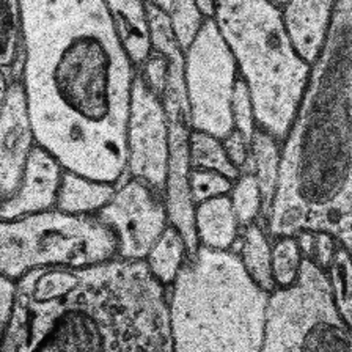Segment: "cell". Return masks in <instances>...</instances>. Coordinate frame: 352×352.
I'll return each mask as SVG.
<instances>
[{"instance_id":"cell-1","label":"cell","mask_w":352,"mask_h":352,"mask_svg":"<svg viewBox=\"0 0 352 352\" xmlns=\"http://www.w3.org/2000/svg\"><path fill=\"white\" fill-rule=\"evenodd\" d=\"M24 85L38 146L68 172L118 186L128 178V124L139 71L107 2L25 0Z\"/></svg>"},{"instance_id":"cell-2","label":"cell","mask_w":352,"mask_h":352,"mask_svg":"<svg viewBox=\"0 0 352 352\" xmlns=\"http://www.w3.org/2000/svg\"><path fill=\"white\" fill-rule=\"evenodd\" d=\"M2 335V352H175L168 288L121 258L25 274Z\"/></svg>"},{"instance_id":"cell-3","label":"cell","mask_w":352,"mask_h":352,"mask_svg":"<svg viewBox=\"0 0 352 352\" xmlns=\"http://www.w3.org/2000/svg\"><path fill=\"white\" fill-rule=\"evenodd\" d=\"M351 219L352 0H343L335 2L326 44L282 143L267 236L332 234Z\"/></svg>"},{"instance_id":"cell-4","label":"cell","mask_w":352,"mask_h":352,"mask_svg":"<svg viewBox=\"0 0 352 352\" xmlns=\"http://www.w3.org/2000/svg\"><path fill=\"white\" fill-rule=\"evenodd\" d=\"M269 299L238 253L200 245L168 288L175 352H261Z\"/></svg>"},{"instance_id":"cell-5","label":"cell","mask_w":352,"mask_h":352,"mask_svg":"<svg viewBox=\"0 0 352 352\" xmlns=\"http://www.w3.org/2000/svg\"><path fill=\"white\" fill-rule=\"evenodd\" d=\"M214 21L249 87L256 128L283 143L310 79L291 44L282 11L267 0L217 2Z\"/></svg>"},{"instance_id":"cell-6","label":"cell","mask_w":352,"mask_h":352,"mask_svg":"<svg viewBox=\"0 0 352 352\" xmlns=\"http://www.w3.org/2000/svg\"><path fill=\"white\" fill-rule=\"evenodd\" d=\"M117 258V234L98 216L51 209L0 225V269L14 282L35 269H85Z\"/></svg>"},{"instance_id":"cell-7","label":"cell","mask_w":352,"mask_h":352,"mask_svg":"<svg viewBox=\"0 0 352 352\" xmlns=\"http://www.w3.org/2000/svg\"><path fill=\"white\" fill-rule=\"evenodd\" d=\"M261 352H352L327 274L308 258L291 288L271 294Z\"/></svg>"},{"instance_id":"cell-8","label":"cell","mask_w":352,"mask_h":352,"mask_svg":"<svg viewBox=\"0 0 352 352\" xmlns=\"http://www.w3.org/2000/svg\"><path fill=\"white\" fill-rule=\"evenodd\" d=\"M153 47L168 57L170 73L167 88L161 98L168 124L170 165L167 179V209L170 225L183 234L187 256L200 247L195 231V206L190 197V135L192 120L184 74V52L173 35L167 14L154 2H146Z\"/></svg>"},{"instance_id":"cell-9","label":"cell","mask_w":352,"mask_h":352,"mask_svg":"<svg viewBox=\"0 0 352 352\" xmlns=\"http://www.w3.org/2000/svg\"><path fill=\"white\" fill-rule=\"evenodd\" d=\"M184 60L192 129L225 140L234 131L231 102L239 76L216 21H205Z\"/></svg>"},{"instance_id":"cell-10","label":"cell","mask_w":352,"mask_h":352,"mask_svg":"<svg viewBox=\"0 0 352 352\" xmlns=\"http://www.w3.org/2000/svg\"><path fill=\"white\" fill-rule=\"evenodd\" d=\"M96 216L117 234L118 258L126 261H145L170 225L167 195L135 178L118 184L112 200Z\"/></svg>"},{"instance_id":"cell-11","label":"cell","mask_w":352,"mask_h":352,"mask_svg":"<svg viewBox=\"0 0 352 352\" xmlns=\"http://www.w3.org/2000/svg\"><path fill=\"white\" fill-rule=\"evenodd\" d=\"M168 124L162 101L137 73L128 124V178L140 179L167 195Z\"/></svg>"},{"instance_id":"cell-12","label":"cell","mask_w":352,"mask_h":352,"mask_svg":"<svg viewBox=\"0 0 352 352\" xmlns=\"http://www.w3.org/2000/svg\"><path fill=\"white\" fill-rule=\"evenodd\" d=\"M35 145V134H33L24 85L22 82H14L2 93V117H0L2 201H7L18 192Z\"/></svg>"},{"instance_id":"cell-13","label":"cell","mask_w":352,"mask_h":352,"mask_svg":"<svg viewBox=\"0 0 352 352\" xmlns=\"http://www.w3.org/2000/svg\"><path fill=\"white\" fill-rule=\"evenodd\" d=\"M65 168L51 153L35 145L16 194L3 201L2 222L51 211L57 206Z\"/></svg>"},{"instance_id":"cell-14","label":"cell","mask_w":352,"mask_h":352,"mask_svg":"<svg viewBox=\"0 0 352 352\" xmlns=\"http://www.w3.org/2000/svg\"><path fill=\"white\" fill-rule=\"evenodd\" d=\"M282 11L285 30L297 55L313 66L326 44L335 2L311 0V2L277 3Z\"/></svg>"},{"instance_id":"cell-15","label":"cell","mask_w":352,"mask_h":352,"mask_svg":"<svg viewBox=\"0 0 352 352\" xmlns=\"http://www.w3.org/2000/svg\"><path fill=\"white\" fill-rule=\"evenodd\" d=\"M107 5L124 51L135 69L140 71L154 49L146 2L112 0Z\"/></svg>"},{"instance_id":"cell-16","label":"cell","mask_w":352,"mask_h":352,"mask_svg":"<svg viewBox=\"0 0 352 352\" xmlns=\"http://www.w3.org/2000/svg\"><path fill=\"white\" fill-rule=\"evenodd\" d=\"M239 222L230 195L217 197L195 206V231L201 247L228 252L238 241Z\"/></svg>"},{"instance_id":"cell-17","label":"cell","mask_w":352,"mask_h":352,"mask_svg":"<svg viewBox=\"0 0 352 352\" xmlns=\"http://www.w3.org/2000/svg\"><path fill=\"white\" fill-rule=\"evenodd\" d=\"M117 186L65 170L55 209L74 216H96L112 200Z\"/></svg>"},{"instance_id":"cell-18","label":"cell","mask_w":352,"mask_h":352,"mask_svg":"<svg viewBox=\"0 0 352 352\" xmlns=\"http://www.w3.org/2000/svg\"><path fill=\"white\" fill-rule=\"evenodd\" d=\"M0 66L2 93L24 76V30H22L21 2L0 0Z\"/></svg>"},{"instance_id":"cell-19","label":"cell","mask_w":352,"mask_h":352,"mask_svg":"<svg viewBox=\"0 0 352 352\" xmlns=\"http://www.w3.org/2000/svg\"><path fill=\"white\" fill-rule=\"evenodd\" d=\"M272 135L256 129L252 140L250 161L241 175H255L263 197V214L269 217L278 183L280 146Z\"/></svg>"},{"instance_id":"cell-20","label":"cell","mask_w":352,"mask_h":352,"mask_svg":"<svg viewBox=\"0 0 352 352\" xmlns=\"http://www.w3.org/2000/svg\"><path fill=\"white\" fill-rule=\"evenodd\" d=\"M238 256L245 272L261 289L269 294L277 289L272 278V245L269 244V236L260 223L255 222L244 227Z\"/></svg>"},{"instance_id":"cell-21","label":"cell","mask_w":352,"mask_h":352,"mask_svg":"<svg viewBox=\"0 0 352 352\" xmlns=\"http://www.w3.org/2000/svg\"><path fill=\"white\" fill-rule=\"evenodd\" d=\"M186 260L187 245L183 234L173 225H168L148 253L145 263L153 277L165 288H170L179 275Z\"/></svg>"},{"instance_id":"cell-22","label":"cell","mask_w":352,"mask_h":352,"mask_svg":"<svg viewBox=\"0 0 352 352\" xmlns=\"http://www.w3.org/2000/svg\"><path fill=\"white\" fill-rule=\"evenodd\" d=\"M190 167L214 170L236 181L241 176L239 170L230 161L223 142L206 132L194 131L190 135Z\"/></svg>"},{"instance_id":"cell-23","label":"cell","mask_w":352,"mask_h":352,"mask_svg":"<svg viewBox=\"0 0 352 352\" xmlns=\"http://www.w3.org/2000/svg\"><path fill=\"white\" fill-rule=\"evenodd\" d=\"M326 274L332 286L335 307L346 326L352 330V255L340 241Z\"/></svg>"},{"instance_id":"cell-24","label":"cell","mask_w":352,"mask_h":352,"mask_svg":"<svg viewBox=\"0 0 352 352\" xmlns=\"http://www.w3.org/2000/svg\"><path fill=\"white\" fill-rule=\"evenodd\" d=\"M161 8L170 21L172 25L173 35L178 41L179 47L183 49V52L189 51L192 43L195 41V38L200 33L203 24H205V16L200 13V10L197 7V2H154Z\"/></svg>"},{"instance_id":"cell-25","label":"cell","mask_w":352,"mask_h":352,"mask_svg":"<svg viewBox=\"0 0 352 352\" xmlns=\"http://www.w3.org/2000/svg\"><path fill=\"white\" fill-rule=\"evenodd\" d=\"M304 255L296 236L277 238L272 244V278L277 289H288L299 278Z\"/></svg>"},{"instance_id":"cell-26","label":"cell","mask_w":352,"mask_h":352,"mask_svg":"<svg viewBox=\"0 0 352 352\" xmlns=\"http://www.w3.org/2000/svg\"><path fill=\"white\" fill-rule=\"evenodd\" d=\"M231 203L242 228L255 223L260 214H263V197L255 175H241L234 181Z\"/></svg>"},{"instance_id":"cell-27","label":"cell","mask_w":352,"mask_h":352,"mask_svg":"<svg viewBox=\"0 0 352 352\" xmlns=\"http://www.w3.org/2000/svg\"><path fill=\"white\" fill-rule=\"evenodd\" d=\"M234 181H231L227 176L214 172V170L205 168H192L189 176L190 197L194 201V206L205 203L212 198L228 195L233 190Z\"/></svg>"},{"instance_id":"cell-28","label":"cell","mask_w":352,"mask_h":352,"mask_svg":"<svg viewBox=\"0 0 352 352\" xmlns=\"http://www.w3.org/2000/svg\"><path fill=\"white\" fill-rule=\"evenodd\" d=\"M304 258L313 261L324 272H327L332 264L335 250H337L338 241L332 234L324 231H302L296 236Z\"/></svg>"},{"instance_id":"cell-29","label":"cell","mask_w":352,"mask_h":352,"mask_svg":"<svg viewBox=\"0 0 352 352\" xmlns=\"http://www.w3.org/2000/svg\"><path fill=\"white\" fill-rule=\"evenodd\" d=\"M231 113H233L234 131L241 132V134L252 143L253 135H255V132L258 129L256 120H255V110H253L249 87H247L244 79H241V76L234 85L233 102H231Z\"/></svg>"},{"instance_id":"cell-30","label":"cell","mask_w":352,"mask_h":352,"mask_svg":"<svg viewBox=\"0 0 352 352\" xmlns=\"http://www.w3.org/2000/svg\"><path fill=\"white\" fill-rule=\"evenodd\" d=\"M168 73H170V62L168 57L164 52L153 49L150 57L142 66L139 74L142 76L143 82L146 87L156 95L159 99L162 98L165 88H167L168 82Z\"/></svg>"},{"instance_id":"cell-31","label":"cell","mask_w":352,"mask_h":352,"mask_svg":"<svg viewBox=\"0 0 352 352\" xmlns=\"http://www.w3.org/2000/svg\"><path fill=\"white\" fill-rule=\"evenodd\" d=\"M222 142H223L225 151H227L230 161L233 162L234 167L239 170V173L244 172L245 165L250 161L252 143L238 131L231 132L227 139Z\"/></svg>"},{"instance_id":"cell-32","label":"cell","mask_w":352,"mask_h":352,"mask_svg":"<svg viewBox=\"0 0 352 352\" xmlns=\"http://www.w3.org/2000/svg\"><path fill=\"white\" fill-rule=\"evenodd\" d=\"M18 296V282L2 275L0 278V326H7Z\"/></svg>"},{"instance_id":"cell-33","label":"cell","mask_w":352,"mask_h":352,"mask_svg":"<svg viewBox=\"0 0 352 352\" xmlns=\"http://www.w3.org/2000/svg\"><path fill=\"white\" fill-rule=\"evenodd\" d=\"M335 239L340 241L352 255V222L346 223L344 227L341 228L337 234H335Z\"/></svg>"},{"instance_id":"cell-34","label":"cell","mask_w":352,"mask_h":352,"mask_svg":"<svg viewBox=\"0 0 352 352\" xmlns=\"http://www.w3.org/2000/svg\"><path fill=\"white\" fill-rule=\"evenodd\" d=\"M216 5L217 2H197V7L200 13L205 16V19H214L216 16Z\"/></svg>"}]
</instances>
